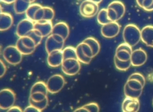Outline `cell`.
Returning a JSON list of instances; mask_svg holds the SVG:
<instances>
[{
	"instance_id": "1",
	"label": "cell",
	"mask_w": 153,
	"mask_h": 112,
	"mask_svg": "<svg viewBox=\"0 0 153 112\" xmlns=\"http://www.w3.org/2000/svg\"><path fill=\"white\" fill-rule=\"evenodd\" d=\"M123 37L124 43L131 47L136 46L140 40V30L136 25H127L123 31Z\"/></svg>"
},
{
	"instance_id": "2",
	"label": "cell",
	"mask_w": 153,
	"mask_h": 112,
	"mask_svg": "<svg viewBox=\"0 0 153 112\" xmlns=\"http://www.w3.org/2000/svg\"><path fill=\"white\" fill-rule=\"evenodd\" d=\"M144 86L139 80L128 78L124 86V95L127 97L139 98L142 93Z\"/></svg>"
},
{
	"instance_id": "3",
	"label": "cell",
	"mask_w": 153,
	"mask_h": 112,
	"mask_svg": "<svg viewBox=\"0 0 153 112\" xmlns=\"http://www.w3.org/2000/svg\"><path fill=\"white\" fill-rule=\"evenodd\" d=\"M4 60L10 65H17L22 60L23 55L16 46L9 45L5 47L2 52Z\"/></svg>"
},
{
	"instance_id": "4",
	"label": "cell",
	"mask_w": 153,
	"mask_h": 112,
	"mask_svg": "<svg viewBox=\"0 0 153 112\" xmlns=\"http://www.w3.org/2000/svg\"><path fill=\"white\" fill-rule=\"evenodd\" d=\"M16 100L14 91L8 88L0 90V109L8 110L13 107Z\"/></svg>"
},
{
	"instance_id": "5",
	"label": "cell",
	"mask_w": 153,
	"mask_h": 112,
	"mask_svg": "<svg viewBox=\"0 0 153 112\" xmlns=\"http://www.w3.org/2000/svg\"><path fill=\"white\" fill-rule=\"evenodd\" d=\"M65 40L60 35L50 34L45 40V48L47 54L54 50H62L64 47Z\"/></svg>"
},
{
	"instance_id": "6",
	"label": "cell",
	"mask_w": 153,
	"mask_h": 112,
	"mask_svg": "<svg viewBox=\"0 0 153 112\" xmlns=\"http://www.w3.org/2000/svg\"><path fill=\"white\" fill-rule=\"evenodd\" d=\"M65 84V78L59 74H56L50 77L46 83L48 92L51 94L59 92L63 88Z\"/></svg>"
},
{
	"instance_id": "7",
	"label": "cell",
	"mask_w": 153,
	"mask_h": 112,
	"mask_svg": "<svg viewBox=\"0 0 153 112\" xmlns=\"http://www.w3.org/2000/svg\"><path fill=\"white\" fill-rule=\"evenodd\" d=\"M63 72L67 75H75L81 69V62L77 59H64L61 65Z\"/></svg>"
},
{
	"instance_id": "8",
	"label": "cell",
	"mask_w": 153,
	"mask_h": 112,
	"mask_svg": "<svg viewBox=\"0 0 153 112\" xmlns=\"http://www.w3.org/2000/svg\"><path fill=\"white\" fill-rule=\"evenodd\" d=\"M99 11V5L90 0H84L79 6V13L85 18H91L96 16Z\"/></svg>"
},
{
	"instance_id": "9",
	"label": "cell",
	"mask_w": 153,
	"mask_h": 112,
	"mask_svg": "<svg viewBox=\"0 0 153 112\" xmlns=\"http://www.w3.org/2000/svg\"><path fill=\"white\" fill-rule=\"evenodd\" d=\"M121 25L117 22H111L102 25L100 32L102 35L106 38H112L117 36L120 31Z\"/></svg>"
},
{
	"instance_id": "10",
	"label": "cell",
	"mask_w": 153,
	"mask_h": 112,
	"mask_svg": "<svg viewBox=\"0 0 153 112\" xmlns=\"http://www.w3.org/2000/svg\"><path fill=\"white\" fill-rule=\"evenodd\" d=\"M132 51V47L130 45L123 43L118 45L117 47L114 57L120 61L127 62L130 60Z\"/></svg>"
},
{
	"instance_id": "11",
	"label": "cell",
	"mask_w": 153,
	"mask_h": 112,
	"mask_svg": "<svg viewBox=\"0 0 153 112\" xmlns=\"http://www.w3.org/2000/svg\"><path fill=\"white\" fill-rule=\"evenodd\" d=\"M148 59L147 53L142 48L134 50L131 52L130 61L133 66H140L145 63Z\"/></svg>"
},
{
	"instance_id": "12",
	"label": "cell",
	"mask_w": 153,
	"mask_h": 112,
	"mask_svg": "<svg viewBox=\"0 0 153 112\" xmlns=\"http://www.w3.org/2000/svg\"><path fill=\"white\" fill-rule=\"evenodd\" d=\"M33 29L34 22L26 18L19 22L16 28V34L19 37L26 36Z\"/></svg>"
},
{
	"instance_id": "13",
	"label": "cell",
	"mask_w": 153,
	"mask_h": 112,
	"mask_svg": "<svg viewBox=\"0 0 153 112\" xmlns=\"http://www.w3.org/2000/svg\"><path fill=\"white\" fill-rule=\"evenodd\" d=\"M139 108L140 102L139 98L126 96L121 105L123 112H138Z\"/></svg>"
},
{
	"instance_id": "14",
	"label": "cell",
	"mask_w": 153,
	"mask_h": 112,
	"mask_svg": "<svg viewBox=\"0 0 153 112\" xmlns=\"http://www.w3.org/2000/svg\"><path fill=\"white\" fill-rule=\"evenodd\" d=\"M63 60L62 50H54L48 54L47 62L51 67H58L61 66Z\"/></svg>"
},
{
	"instance_id": "15",
	"label": "cell",
	"mask_w": 153,
	"mask_h": 112,
	"mask_svg": "<svg viewBox=\"0 0 153 112\" xmlns=\"http://www.w3.org/2000/svg\"><path fill=\"white\" fill-rule=\"evenodd\" d=\"M53 27V25L51 21L41 20L34 22V29L38 30L43 37H47L51 34Z\"/></svg>"
},
{
	"instance_id": "16",
	"label": "cell",
	"mask_w": 153,
	"mask_h": 112,
	"mask_svg": "<svg viewBox=\"0 0 153 112\" xmlns=\"http://www.w3.org/2000/svg\"><path fill=\"white\" fill-rule=\"evenodd\" d=\"M140 40L146 46L153 47L152 25H146L140 30Z\"/></svg>"
},
{
	"instance_id": "17",
	"label": "cell",
	"mask_w": 153,
	"mask_h": 112,
	"mask_svg": "<svg viewBox=\"0 0 153 112\" xmlns=\"http://www.w3.org/2000/svg\"><path fill=\"white\" fill-rule=\"evenodd\" d=\"M70 29L68 25L65 22H59L53 25L51 34L61 36L66 40L69 35Z\"/></svg>"
},
{
	"instance_id": "18",
	"label": "cell",
	"mask_w": 153,
	"mask_h": 112,
	"mask_svg": "<svg viewBox=\"0 0 153 112\" xmlns=\"http://www.w3.org/2000/svg\"><path fill=\"white\" fill-rule=\"evenodd\" d=\"M13 24V16L8 13H0V31H5L9 29Z\"/></svg>"
},
{
	"instance_id": "19",
	"label": "cell",
	"mask_w": 153,
	"mask_h": 112,
	"mask_svg": "<svg viewBox=\"0 0 153 112\" xmlns=\"http://www.w3.org/2000/svg\"><path fill=\"white\" fill-rule=\"evenodd\" d=\"M31 4L30 0H16L14 3L15 13L19 14L25 13Z\"/></svg>"
},
{
	"instance_id": "20",
	"label": "cell",
	"mask_w": 153,
	"mask_h": 112,
	"mask_svg": "<svg viewBox=\"0 0 153 112\" xmlns=\"http://www.w3.org/2000/svg\"><path fill=\"white\" fill-rule=\"evenodd\" d=\"M108 7L113 8L116 12L118 20H120L124 16L126 13V7L124 4L120 1H114L111 2Z\"/></svg>"
},
{
	"instance_id": "21",
	"label": "cell",
	"mask_w": 153,
	"mask_h": 112,
	"mask_svg": "<svg viewBox=\"0 0 153 112\" xmlns=\"http://www.w3.org/2000/svg\"><path fill=\"white\" fill-rule=\"evenodd\" d=\"M82 41L87 43L90 46V47L93 50V53L94 55V56L95 57L97 54L99 53L100 50V45L99 43V41L94 37H89L84 39Z\"/></svg>"
},
{
	"instance_id": "22",
	"label": "cell",
	"mask_w": 153,
	"mask_h": 112,
	"mask_svg": "<svg viewBox=\"0 0 153 112\" xmlns=\"http://www.w3.org/2000/svg\"><path fill=\"white\" fill-rule=\"evenodd\" d=\"M36 92H41L47 95L48 92L46 83L42 81H39L35 83L30 89V94Z\"/></svg>"
},
{
	"instance_id": "23",
	"label": "cell",
	"mask_w": 153,
	"mask_h": 112,
	"mask_svg": "<svg viewBox=\"0 0 153 112\" xmlns=\"http://www.w3.org/2000/svg\"><path fill=\"white\" fill-rule=\"evenodd\" d=\"M42 7V6L39 4L34 3V2L32 3L25 13L26 17L31 20L32 21L34 22V17H35V13H36L38 10L41 8Z\"/></svg>"
},
{
	"instance_id": "24",
	"label": "cell",
	"mask_w": 153,
	"mask_h": 112,
	"mask_svg": "<svg viewBox=\"0 0 153 112\" xmlns=\"http://www.w3.org/2000/svg\"><path fill=\"white\" fill-rule=\"evenodd\" d=\"M97 22L101 25H104L111 22L108 16L106 8H102L98 11L97 14Z\"/></svg>"
},
{
	"instance_id": "25",
	"label": "cell",
	"mask_w": 153,
	"mask_h": 112,
	"mask_svg": "<svg viewBox=\"0 0 153 112\" xmlns=\"http://www.w3.org/2000/svg\"><path fill=\"white\" fill-rule=\"evenodd\" d=\"M63 60L67 59H77L75 47L73 46H67L62 49Z\"/></svg>"
},
{
	"instance_id": "26",
	"label": "cell",
	"mask_w": 153,
	"mask_h": 112,
	"mask_svg": "<svg viewBox=\"0 0 153 112\" xmlns=\"http://www.w3.org/2000/svg\"><path fill=\"white\" fill-rule=\"evenodd\" d=\"M76 52V58L81 63L84 64H88L91 61V59L88 57L82 52L79 44L76 46L75 47Z\"/></svg>"
},
{
	"instance_id": "27",
	"label": "cell",
	"mask_w": 153,
	"mask_h": 112,
	"mask_svg": "<svg viewBox=\"0 0 153 112\" xmlns=\"http://www.w3.org/2000/svg\"><path fill=\"white\" fill-rule=\"evenodd\" d=\"M114 61L115 68L120 71H127L131 65L130 60L127 62L120 61L115 57H114Z\"/></svg>"
},
{
	"instance_id": "28",
	"label": "cell",
	"mask_w": 153,
	"mask_h": 112,
	"mask_svg": "<svg viewBox=\"0 0 153 112\" xmlns=\"http://www.w3.org/2000/svg\"><path fill=\"white\" fill-rule=\"evenodd\" d=\"M16 46L17 47L19 50L21 52V53L23 55H30V54H32L35 50V49H29L27 47H26L22 43V42L21 41V40H20L19 38L17 40V42H16Z\"/></svg>"
},
{
	"instance_id": "29",
	"label": "cell",
	"mask_w": 153,
	"mask_h": 112,
	"mask_svg": "<svg viewBox=\"0 0 153 112\" xmlns=\"http://www.w3.org/2000/svg\"><path fill=\"white\" fill-rule=\"evenodd\" d=\"M137 5L147 11H153V0H136Z\"/></svg>"
},
{
	"instance_id": "30",
	"label": "cell",
	"mask_w": 153,
	"mask_h": 112,
	"mask_svg": "<svg viewBox=\"0 0 153 112\" xmlns=\"http://www.w3.org/2000/svg\"><path fill=\"white\" fill-rule=\"evenodd\" d=\"M43 11H44V15H43L42 20L52 21L55 15L54 10L51 7L45 6V7H43Z\"/></svg>"
},
{
	"instance_id": "31",
	"label": "cell",
	"mask_w": 153,
	"mask_h": 112,
	"mask_svg": "<svg viewBox=\"0 0 153 112\" xmlns=\"http://www.w3.org/2000/svg\"><path fill=\"white\" fill-rule=\"evenodd\" d=\"M27 35L33 40L36 46H38L41 43L42 38H44L38 30L35 29L30 31Z\"/></svg>"
},
{
	"instance_id": "32",
	"label": "cell",
	"mask_w": 153,
	"mask_h": 112,
	"mask_svg": "<svg viewBox=\"0 0 153 112\" xmlns=\"http://www.w3.org/2000/svg\"><path fill=\"white\" fill-rule=\"evenodd\" d=\"M19 38L22 42V43L27 48L31 49H36V47H37L36 45L35 44L33 40L28 35L21 37H19Z\"/></svg>"
},
{
	"instance_id": "33",
	"label": "cell",
	"mask_w": 153,
	"mask_h": 112,
	"mask_svg": "<svg viewBox=\"0 0 153 112\" xmlns=\"http://www.w3.org/2000/svg\"><path fill=\"white\" fill-rule=\"evenodd\" d=\"M81 49V50H82L83 53L89 58L90 59H93L94 56L93 53V50L91 49V48L90 47V46L88 44H87V43H84V41L81 42L80 43L78 44Z\"/></svg>"
},
{
	"instance_id": "34",
	"label": "cell",
	"mask_w": 153,
	"mask_h": 112,
	"mask_svg": "<svg viewBox=\"0 0 153 112\" xmlns=\"http://www.w3.org/2000/svg\"><path fill=\"white\" fill-rule=\"evenodd\" d=\"M29 102L30 105L42 111L43 110H44L47 108V107L48 104V98H46L45 99H44L43 101H40V102H35L30 99H29Z\"/></svg>"
},
{
	"instance_id": "35",
	"label": "cell",
	"mask_w": 153,
	"mask_h": 112,
	"mask_svg": "<svg viewBox=\"0 0 153 112\" xmlns=\"http://www.w3.org/2000/svg\"><path fill=\"white\" fill-rule=\"evenodd\" d=\"M46 98H47V95L41 92H36L30 94L29 99L35 102H40L45 99Z\"/></svg>"
},
{
	"instance_id": "36",
	"label": "cell",
	"mask_w": 153,
	"mask_h": 112,
	"mask_svg": "<svg viewBox=\"0 0 153 112\" xmlns=\"http://www.w3.org/2000/svg\"><path fill=\"white\" fill-rule=\"evenodd\" d=\"M83 106L88 109L90 112H99L100 110L99 106L96 102H90L84 105Z\"/></svg>"
},
{
	"instance_id": "37",
	"label": "cell",
	"mask_w": 153,
	"mask_h": 112,
	"mask_svg": "<svg viewBox=\"0 0 153 112\" xmlns=\"http://www.w3.org/2000/svg\"><path fill=\"white\" fill-rule=\"evenodd\" d=\"M128 78H135V79H137L138 80H139L143 85L145 84V78L144 77V76L139 73V72H134V73H133L131 74L129 77Z\"/></svg>"
},
{
	"instance_id": "38",
	"label": "cell",
	"mask_w": 153,
	"mask_h": 112,
	"mask_svg": "<svg viewBox=\"0 0 153 112\" xmlns=\"http://www.w3.org/2000/svg\"><path fill=\"white\" fill-rule=\"evenodd\" d=\"M43 15H44V11H43V7L40 8L38 10L36 13L35 14L34 17V22H38L42 20L43 19Z\"/></svg>"
},
{
	"instance_id": "39",
	"label": "cell",
	"mask_w": 153,
	"mask_h": 112,
	"mask_svg": "<svg viewBox=\"0 0 153 112\" xmlns=\"http://www.w3.org/2000/svg\"><path fill=\"white\" fill-rule=\"evenodd\" d=\"M23 112H42V110L31 105H29L27 106L23 110Z\"/></svg>"
},
{
	"instance_id": "40",
	"label": "cell",
	"mask_w": 153,
	"mask_h": 112,
	"mask_svg": "<svg viewBox=\"0 0 153 112\" xmlns=\"http://www.w3.org/2000/svg\"><path fill=\"white\" fill-rule=\"evenodd\" d=\"M7 67L3 61L0 59V78L2 77L6 73Z\"/></svg>"
},
{
	"instance_id": "41",
	"label": "cell",
	"mask_w": 153,
	"mask_h": 112,
	"mask_svg": "<svg viewBox=\"0 0 153 112\" xmlns=\"http://www.w3.org/2000/svg\"><path fill=\"white\" fill-rule=\"evenodd\" d=\"M6 112H23V110L19 106L13 105L9 109L7 110Z\"/></svg>"
},
{
	"instance_id": "42",
	"label": "cell",
	"mask_w": 153,
	"mask_h": 112,
	"mask_svg": "<svg viewBox=\"0 0 153 112\" xmlns=\"http://www.w3.org/2000/svg\"><path fill=\"white\" fill-rule=\"evenodd\" d=\"M78 112H90L88 111V110L84 106H82V107H81L79 108H78Z\"/></svg>"
},
{
	"instance_id": "43",
	"label": "cell",
	"mask_w": 153,
	"mask_h": 112,
	"mask_svg": "<svg viewBox=\"0 0 153 112\" xmlns=\"http://www.w3.org/2000/svg\"><path fill=\"white\" fill-rule=\"evenodd\" d=\"M2 2H4L5 4H14V2L16 0H0Z\"/></svg>"
},
{
	"instance_id": "44",
	"label": "cell",
	"mask_w": 153,
	"mask_h": 112,
	"mask_svg": "<svg viewBox=\"0 0 153 112\" xmlns=\"http://www.w3.org/2000/svg\"><path fill=\"white\" fill-rule=\"evenodd\" d=\"M90 1H91L93 2L96 3V4H100V3L103 0H90Z\"/></svg>"
},
{
	"instance_id": "45",
	"label": "cell",
	"mask_w": 153,
	"mask_h": 112,
	"mask_svg": "<svg viewBox=\"0 0 153 112\" xmlns=\"http://www.w3.org/2000/svg\"><path fill=\"white\" fill-rule=\"evenodd\" d=\"M2 12V7H1V6L0 5V13H1Z\"/></svg>"
},
{
	"instance_id": "46",
	"label": "cell",
	"mask_w": 153,
	"mask_h": 112,
	"mask_svg": "<svg viewBox=\"0 0 153 112\" xmlns=\"http://www.w3.org/2000/svg\"><path fill=\"white\" fill-rule=\"evenodd\" d=\"M73 112H78V108H76V109H75Z\"/></svg>"
},
{
	"instance_id": "47",
	"label": "cell",
	"mask_w": 153,
	"mask_h": 112,
	"mask_svg": "<svg viewBox=\"0 0 153 112\" xmlns=\"http://www.w3.org/2000/svg\"><path fill=\"white\" fill-rule=\"evenodd\" d=\"M30 2H31V3H33L36 0H30Z\"/></svg>"
},
{
	"instance_id": "48",
	"label": "cell",
	"mask_w": 153,
	"mask_h": 112,
	"mask_svg": "<svg viewBox=\"0 0 153 112\" xmlns=\"http://www.w3.org/2000/svg\"><path fill=\"white\" fill-rule=\"evenodd\" d=\"M152 104H153V99H152Z\"/></svg>"
}]
</instances>
